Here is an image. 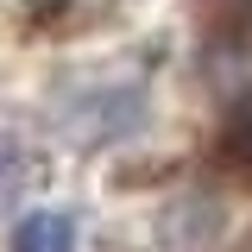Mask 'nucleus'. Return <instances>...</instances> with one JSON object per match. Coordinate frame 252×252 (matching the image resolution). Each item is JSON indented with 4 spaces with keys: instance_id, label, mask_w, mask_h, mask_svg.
<instances>
[{
    "instance_id": "f03ea898",
    "label": "nucleus",
    "mask_w": 252,
    "mask_h": 252,
    "mask_svg": "<svg viewBox=\"0 0 252 252\" xmlns=\"http://www.w3.org/2000/svg\"><path fill=\"white\" fill-rule=\"evenodd\" d=\"M215 170L227 177V183H240V189H252V101H240L227 120H220V132H215Z\"/></svg>"
},
{
    "instance_id": "20e7f679",
    "label": "nucleus",
    "mask_w": 252,
    "mask_h": 252,
    "mask_svg": "<svg viewBox=\"0 0 252 252\" xmlns=\"http://www.w3.org/2000/svg\"><path fill=\"white\" fill-rule=\"evenodd\" d=\"M19 183H26V158H19L13 139H0V208L19 195Z\"/></svg>"
},
{
    "instance_id": "7ed1b4c3",
    "label": "nucleus",
    "mask_w": 252,
    "mask_h": 252,
    "mask_svg": "<svg viewBox=\"0 0 252 252\" xmlns=\"http://www.w3.org/2000/svg\"><path fill=\"white\" fill-rule=\"evenodd\" d=\"M13 252H76V215H63V208L26 215L13 233Z\"/></svg>"
},
{
    "instance_id": "f257e3e1",
    "label": "nucleus",
    "mask_w": 252,
    "mask_h": 252,
    "mask_svg": "<svg viewBox=\"0 0 252 252\" xmlns=\"http://www.w3.org/2000/svg\"><path fill=\"white\" fill-rule=\"evenodd\" d=\"M195 32L227 57H252V0H195Z\"/></svg>"
}]
</instances>
